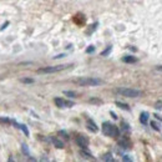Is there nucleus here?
<instances>
[{"instance_id":"7ed1b4c3","label":"nucleus","mask_w":162,"mask_h":162,"mask_svg":"<svg viewBox=\"0 0 162 162\" xmlns=\"http://www.w3.org/2000/svg\"><path fill=\"white\" fill-rule=\"evenodd\" d=\"M102 132H104V135L109 136V137H117L120 135V130L115 125H112L111 122L102 123Z\"/></svg>"},{"instance_id":"9d476101","label":"nucleus","mask_w":162,"mask_h":162,"mask_svg":"<svg viewBox=\"0 0 162 162\" xmlns=\"http://www.w3.org/2000/svg\"><path fill=\"white\" fill-rule=\"evenodd\" d=\"M80 153L82 155V157H85V158H89V160H95V157H94V156H91V153H90V152H86V151L81 150V151H80Z\"/></svg>"},{"instance_id":"0eeeda50","label":"nucleus","mask_w":162,"mask_h":162,"mask_svg":"<svg viewBox=\"0 0 162 162\" xmlns=\"http://www.w3.org/2000/svg\"><path fill=\"white\" fill-rule=\"evenodd\" d=\"M86 126H87V129L91 131V132H97L99 131V127L94 122V120H91V119H87L86 120Z\"/></svg>"},{"instance_id":"b1692460","label":"nucleus","mask_w":162,"mask_h":162,"mask_svg":"<svg viewBox=\"0 0 162 162\" xmlns=\"http://www.w3.org/2000/svg\"><path fill=\"white\" fill-rule=\"evenodd\" d=\"M8 25H9V21H6V23L4 24V25H3L1 27H0V30H4V29H5V27H6V26H8Z\"/></svg>"},{"instance_id":"f03ea898","label":"nucleus","mask_w":162,"mask_h":162,"mask_svg":"<svg viewBox=\"0 0 162 162\" xmlns=\"http://www.w3.org/2000/svg\"><path fill=\"white\" fill-rule=\"evenodd\" d=\"M115 92L121 96H125V97H140V96H142V91L130 87H117L115 89Z\"/></svg>"},{"instance_id":"f3484780","label":"nucleus","mask_w":162,"mask_h":162,"mask_svg":"<svg viewBox=\"0 0 162 162\" xmlns=\"http://www.w3.org/2000/svg\"><path fill=\"white\" fill-rule=\"evenodd\" d=\"M19 129H21L24 131V133H25L26 136H29V130H27V127L25 125H19Z\"/></svg>"},{"instance_id":"9b49d317","label":"nucleus","mask_w":162,"mask_h":162,"mask_svg":"<svg viewBox=\"0 0 162 162\" xmlns=\"http://www.w3.org/2000/svg\"><path fill=\"white\" fill-rule=\"evenodd\" d=\"M123 63H136V57L135 56H125L122 57Z\"/></svg>"},{"instance_id":"423d86ee","label":"nucleus","mask_w":162,"mask_h":162,"mask_svg":"<svg viewBox=\"0 0 162 162\" xmlns=\"http://www.w3.org/2000/svg\"><path fill=\"white\" fill-rule=\"evenodd\" d=\"M54 101H55V104H56L57 107H60V109L65 107V106H69V107H71V106L74 105L72 102H66L64 99H61V97H56V99L54 100Z\"/></svg>"},{"instance_id":"f257e3e1","label":"nucleus","mask_w":162,"mask_h":162,"mask_svg":"<svg viewBox=\"0 0 162 162\" xmlns=\"http://www.w3.org/2000/svg\"><path fill=\"white\" fill-rule=\"evenodd\" d=\"M74 82L79 86H99L104 81L97 77H79V79H75Z\"/></svg>"},{"instance_id":"aec40b11","label":"nucleus","mask_w":162,"mask_h":162,"mask_svg":"<svg viewBox=\"0 0 162 162\" xmlns=\"http://www.w3.org/2000/svg\"><path fill=\"white\" fill-rule=\"evenodd\" d=\"M59 135H63V136H64V137H65V139H66V140L69 139V136H67V133H66V132H65V131H60V132H59Z\"/></svg>"},{"instance_id":"ddd939ff","label":"nucleus","mask_w":162,"mask_h":162,"mask_svg":"<svg viewBox=\"0 0 162 162\" xmlns=\"http://www.w3.org/2000/svg\"><path fill=\"white\" fill-rule=\"evenodd\" d=\"M102 160H104V161H110V162H112V161H113V157H112L111 153H106L105 156L102 157Z\"/></svg>"},{"instance_id":"a211bd4d","label":"nucleus","mask_w":162,"mask_h":162,"mask_svg":"<svg viewBox=\"0 0 162 162\" xmlns=\"http://www.w3.org/2000/svg\"><path fill=\"white\" fill-rule=\"evenodd\" d=\"M64 94L66 96H69V97H76V94L72 92V91H64Z\"/></svg>"},{"instance_id":"4468645a","label":"nucleus","mask_w":162,"mask_h":162,"mask_svg":"<svg viewBox=\"0 0 162 162\" xmlns=\"http://www.w3.org/2000/svg\"><path fill=\"white\" fill-rule=\"evenodd\" d=\"M116 105L119 106V107L123 109V110H130V107H129V106H127L126 104H122V102H120V101H116Z\"/></svg>"},{"instance_id":"39448f33","label":"nucleus","mask_w":162,"mask_h":162,"mask_svg":"<svg viewBox=\"0 0 162 162\" xmlns=\"http://www.w3.org/2000/svg\"><path fill=\"white\" fill-rule=\"evenodd\" d=\"M75 141H76V143L81 147V149H86V147L89 146V140L86 139V137L81 136V135L76 136V139H75Z\"/></svg>"},{"instance_id":"393cba45","label":"nucleus","mask_w":162,"mask_h":162,"mask_svg":"<svg viewBox=\"0 0 162 162\" xmlns=\"http://www.w3.org/2000/svg\"><path fill=\"white\" fill-rule=\"evenodd\" d=\"M122 160H123V161H132L130 157H127V156H123V157H122Z\"/></svg>"},{"instance_id":"2eb2a0df","label":"nucleus","mask_w":162,"mask_h":162,"mask_svg":"<svg viewBox=\"0 0 162 162\" xmlns=\"http://www.w3.org/2000/svg\"><path fill=\"white\" fill-rule=\"evenodd\" d=\"M151 126H152V129H153V130H156V131H160V130H161L160 125H158L156 121H151Z\"/></svg>"},{"instance_id":"dca6fc26","label":"nucleus","mask_w":162,"mask_h":162,"mask_svg":"<svg viewBox=\"0 0 162 162\" xmlns=\"http://www.w3.org/2000/svg\"><path fill=\"white\" fill-rule=\"evenodd\" d=\"M20 81L24 82V84H33L34 80L33 79H27V77H24V79H20Z\"/></svg>"},{"instance_id":"6ab92c4d","label":"nucleus","mask_w":162,"mask_h":162,"mask_svg":"<svg viewBox=\"0 0 162 162\" xmlns=\"http://www.w3.org/2000/svg\"><path fill=\"white\" fill-rule=\"evenodd\" d=\"M110 51H111V46H109L105 51H102V53H101V56H106V55H109V54H110Z\"/></svg>"},{"instance_id":"6e6552de","label":"nucleus","mask_w":162,"mask_h":162,"mask_svg":"<svg viewBox=\"0 0 162 162\" xmlns=\"http://www.w3.org/2000/svg\"><path fill=\"white\" fill-rule=\"evenodd\" d=\"M147 121H149V113L147 112H142L140 116V122L142 123V125H146Z\"/></svg>"},{"instance_id":"bb28decb","label":"nucleus","mask_w":162,"mask_h":162,"mask_svg":"<svg viewBox=\"0 0 162 162\" xmlns=\"http://www.w3.org/2000/svg\"><path fill=\"white\" fill-rule=\"evenodd\" d=\"M156 70H160V71H162V66H156Z\"/></svg>"},{"instance_id":"412c9836","label":"nucleus","mask_w":162,"mask_h":162,"mask_svg":"<svg viewBox=\"0 0 162 162\" xmlns=\"http://www.w3.org/2000/svg\"><path fill=\"white\" fill-rule=\"evenodd\" d=\"M94 50H95V47H94V46H90V47H87V49H86V53L90 54V53H92Z\"/></svg>"},{"instance_id":"a878e982","label":"nucleus","mask_w":162,"mask_h":162,"mask_svg":"<svg viewBox=\"0 0 162 162\" xmlns=\"http://www.w3.org/2000/svg\"><path fill=\"white\" fill-rule=\"evenodd\" d=\"M110 113H111V116L113 117V119H117V116H116V113H115V112H112V111H111Z\"/></svg>"},{"instance_id":"1a4fd4ad","label":"nucleus","mask_w":162,"mask_h":162,"mask_svg":"<svg viewBox=\"0 0 162 162\" xmlns=\"http://www.w3.org/2000/svg\"><path fill=\"white\" fill-rule=\"evenodd\" d=\"M53 143L55 145V147H57V149H64V142H61L60 140L53 139Z\"/></svg>"},{"instance_id":"4be33fe9","label":"nucleus","mask_w":162,"mask_h":162,"mask_svg":"<svg viewBox=\"0 0 162 162\" xmlns=\"http://www.w3.org/2000/svg\"><path fill=\"white\" fill-rule=\"evenodd\" d=\"M156 107H157L158 110H161V109H162V102H161V101H158L157 104H156Z\"/></svg>"},{"instance_id":"5701e85b","label":"nucleus","mask_w":162,"mask_h":162,"mask_svg":"<svg viewBox=\"0 0 162 162\" xmlns=\"http://www.w3.org/2000/svg\"><path fill=\"white\" fill-rule=\"evenodd\" d=\"M90 102H96V104H101V101L100 100H95V99H91Z\"/></svg>"},{"instance_id":"20e7f679","label":"nucleus","mask_w":162,"mask_h":162,"mask_svg":"<svg viewBox=\"0 0 162 162\" xmlns=\"http://www.w3.org/2000/svg\"><path fill=\"white\" fill-rule=\"evenodd\" d=\"M69 65H57V66H47L37 70V74H53V72H59L64 69H66Z\"/></svg>"},{"instance_id":"f8f14e48","label":"nucleus","mask_w":162,"mask_h":162,"mask_svg":"<svg viewBox=\"0 0 162 162\" xmlns=\"http://www.w3.org/2000/svg\"><path fill=\"white\" fill-rule=\"evenodd\" d=\"M21 150H23V152L25 153L27 157H30V152H29V149H27V146H26V145H24V143L21 145Z\"/></svg>"}]
</instances>
